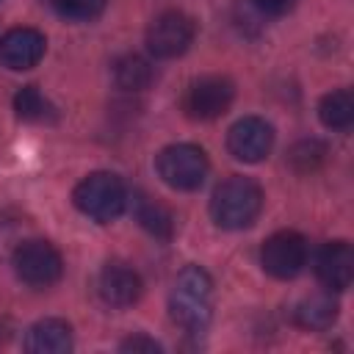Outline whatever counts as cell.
Here are the masks:
<instances>
[{
	"mask_svg": "<svg viewBox=\"0 0 354 354\" xmlns=\"http://www.w3.org/2000/svg\"><path fill=\"white\" fill-rule=\"evenodd\" d=\"M235 100V83L227 75H202L191 80L183 97V111L188 119L210 122L230 111Z\"/></svg>",
	"mask_w": 354,
	"mask_h": 354,
	"instance_id": "6",
	"label": "cell"
},
{
	"mask_svg": "<svg viewBox=\"0 0 354 354\" xmlns=\"http://www.w3.org/2000/svg\"><path fill=\"white\" fill-rule=\"evenodd\" d=\"M44 50H47V39L36 28L22 25V28H11L0 36V64L14 72L36 66L44 58Z\"/></svg>",
	"mask_w": 354,
	"mask_h": 354,
	"instance_id": "10",
	"label": "cell"
},
{
	"mask_svg": "<svg viewBox=\"0 0 354 354\" xmlns=\"http://www.w3.org/2000/svg\"><path fill=\"white\" fill-rule=\"evenodd\" d=\"M158 177L174 191H196L207 177V155L196 144H169L155 158Z\"/></svg>",
	"mask_w": 354,
	"mask_h": 354,
	"instance_id": "4",
	"label": "cell"
},
{
	"mask_svg": "<svg viewBox=\"0 0 354 354\" xmlns=\"http://www.w3.org/2000/svg\"><path fill=\"white\" fill-rule=\"evenodd\" d=\"M113 80L124 91H144L155 80V69L144 55L127 53V55L113 61Z\"/></svg>",
	"mask_w": 354,
	"mask_h": 354,
	"instance_id": "16",
	"label": "cell"
},
{
	"mask_svg": "<svg viewBox=\"0 0 354 354\" xmlns=\"http://www.w3.org/2000/svg\"><path fill=\"white\" fill-rule=\"evenodd\" d=\"M252 3H254V8H260L268 17H285L296 8L299 0H252Z\"/></svg>",
	"mask_w": 354,
	"mask_h": 354,
	"instance_id": "22",
	"label": "cell"
},
{
	"mask_svg": "<svg viewBox=\"0 0 354 354\" xmlns=\"http://www.w3.org/2000/svg\"><path fill=\"white\" fill-rule=\"evenodd\" d=\"M97 290H100V299L108 307H130L141 299L144 282H141L138 271L130 268L127 263H108L100 271Z\"/></svg>",
	"mask_w": 354,
	"mask_h": 354,
	"instance_id": "11",
	"label": "cell"
},
{
	"mask_svg": "<svg viewBox=\"0 0 354 354\" xmlns=\"http://www.w3.org/2000/svg\"><path fill=\"white\" fill-rule=\"evenodd\" d=\"M169 310L188 335H202L213 318V279L199 266H185L169 293Z\"/></svg>",
	"mask_w": 354,
	"mask_h": 354,
	"instance_id": "1",
	"label": "cell"
},
{
	"mask_svg": "<svg viewBox=\"0 0 354 354\" xmlns=\"http://www.w3.org/2000/svg\"><path fill=\"white\" fill-rule=\"evenodd\" d=\"M30 354H66L72 351V326L64 318H41L25 335Z\"/></svg>",
	"mask_w": 354,
	"mask_h": 354,
	"instance_id": "13",
	"label": "cell"
},
{
	"mask_svg": "<svg viewBox=\"0 0 354 354\" xmlns=\"http://www.w3.org/2000/svg\"><path fill=\"white\" fill-rule=\"evenodd\" d=\"M274 147V127L260 116L238 119L227 133V149L235 160L260 163Z\"/></svg>",
	"mask_w": 354,
	"mask_h": 354,
	"instance_id": "9",
	"label": "cell"
},
{
	"mask_svg": "<svg viewBox=\"0 0 354 354\" xmlns=\"http://www.w3.org/2000/svg\"><path fill=\"white\" fill-rule=\"evenodd\" d=\"M318 119L324 127L337 130V133H348L354 124V97L348 88H335L329 94L321 97L318 102Z\"/></svg>",
	"mask_w": 354,
	"mask_h": 354,
	"instance_id": "14",
	"label": "cell"
},
{
	"mask_svg": "<svg viewBox=\"0 0 354 354\" xmlns=\"http://www.w3.org/2000/svg\"><path fill=\"white\" fill-rule=\"evenodd\" d=\"M136 216H138V224L149 235L163 238V241L171 238V232H174V216H171V210L166 205H160V202H155L149 196H141L136 202Z\"/></svg>",
	"mask_w": 354,
	"mask_h": 354,
	"instance_id": "17",
	"label": "cell"
},
{
	"mask_svg": "<svg viewBox=\"0 0 354 354\" xmlns=\"http://www.w3.org/2000/svg\"><path fill=\"white\" fill-rule=\"evenodd\" d=\"M307 238L296 230H279L268 235L260 246V266L274 279H293L307 266Z\"/></svg>",
	"mask_w": 354,
	"mask_h": 354,
	"instance_id": "7",
	"label": "cell"
},
{
	"mask_svg": "<svg viewBox=\"0 0 354 354\" xmlns=\"http://www.w3.org/2000/svg\"><path fill=\"white\" fill-rule=\"evenodd\" d=\"M326 158V147L321 141H301L290 149V163L299 171H313Z\"/></svg>",
	"mask_w": 354,
	"mask_h": 354,
	"instance_id": "20",
	"label": "cell"
},
{
	"mask_svg": "<svg viewBox=\"0 0 354 354\" xmlns=\"http://www.w3.org/2000/svg\"><path fill=\"white\" fill-rule=\"evenodd\" d=\"M11 266L14 274L30 288H50L64 274L61 252L50 241H39V238L19 243L11 254Z\"/></svg>",
	"mask_w": 354,
	"mask_h": 354,
	"instance_id": "5",
	"label": "cell"
},
{
	"mask_svg": "<svg viewBox=\"0 0 354 354\" xmlns=\"http://www.w3.org/2000/svg\"><path fill=\"white\" fill-rule=\"evenodd\" d=\"M75 207L97 224L116 221L127 207V188L111 171H91L72 191Z\"/></svg>",
	"mask_w": 354,
	"mask_h": 354,
	"instance_id": "3",
	"label": "cell"
},
{
	"mask_svg": "<svg viewBox=\"0 0 354 354\" xmlns=\"http://www.w3.org/2000/svg\"><path fill=\"white\" fill-rule=\"evenodd\" d=\"M194 36H196V22L177 8H169L149 22L147 50L155 58H177L194 44Z\"/></svg>",
	"mask_w": 354,
	"mask_h": 354,
	"instance_id": "8",
	"label": "cell"
},
{
	"mask_svg": "<svg viewBox=\"0 0 354 354\" xmlns=\"http://www.w3.org/2000/svg\"><path fill=\"white\" fill-rule=\"evenodd\" d=\"M315 277L318 282L332 293H340L351 285L354 277V254L346 241H329L321 246L315 257Z\"/></svg>",
	"mask_w": 354,
	"mask_h": 354,
	"instance_id": "12",
	"label": "cell"
},
{
	"mask_svg": "<svg viewBox=\"0 0 354 354\" xmlns=\"http://www.w3.org/2000/svg\"><path fill=\"white\" fill-rule=\"evenodd\" d=\"M47 6H50L58 17H64V19H72V22H91V19H97V17L105 11L108 0H47Z\"/></svg>",
	"mask_w": 354,
	"mask_h": 354,
	"instance_id": "19",
	"label": "cell"
},
{
	"mask_svg": "<svg viewBox=\"0 0 354 354\" xmlns=\"http://www.w3.org/2000/svg\"><path fill=\"white\" fill-rule=\"evenodd\" d=\"M14 111L25 122H47V119H55V108L50 105V100L36 86H25V88L17 91Z\"/></svg>",
	"mask_w": 354,
	"mask_h": 354,
	"instance_id": "18",
	"label": "cell"
},
{
	"mask_svg": "<svg viewBox=\"0 0 354 354\" xmlns=\"http://www.w3.org/2000/svg\"><path fill=\"white\" fill-rule=\"evenodd\" d=\"M119 351H133V354H138V351H144V354H158V351H160V343H158V340H152V337H147V335H130V337H124V340L119 343Z\"/></svg>",
	"mask_w": 354,
	"mask_h": 354,
	"instance_id": "21",
	"label": "cell"
},
{
	"mask_svg": "<svg viewBox=\"0 0 354 354\" xmlns=\"http://www.w3.org/2000/svg\"><path fill=\"white\" fill-rule=\"evenodd\" d=\"M263 210V188L249 177H227L210 196V216L221 230H246Z\"/></svg>",
	"mask_w": 354,
	"mask_h": 354,
	"instance_id": "2",
	"label": "cell"
},
{
	"mask_svg": "<svg viewBox=\"0 0 354 354\" xmlns=\"http://www.w3.org/2000/svg\"><path fill=\"white\" fill-rule=\"evenodd\" d=\"M337 318V301L326 293H315V296H307L296 304L293 310V321L304 329H313V332H321V329H329Z\"/></svg>",
	"mask_w": 354,
	"mask_h": 354,
	"instance_id": "15",
	"label": "cell"
}]
</instances>
